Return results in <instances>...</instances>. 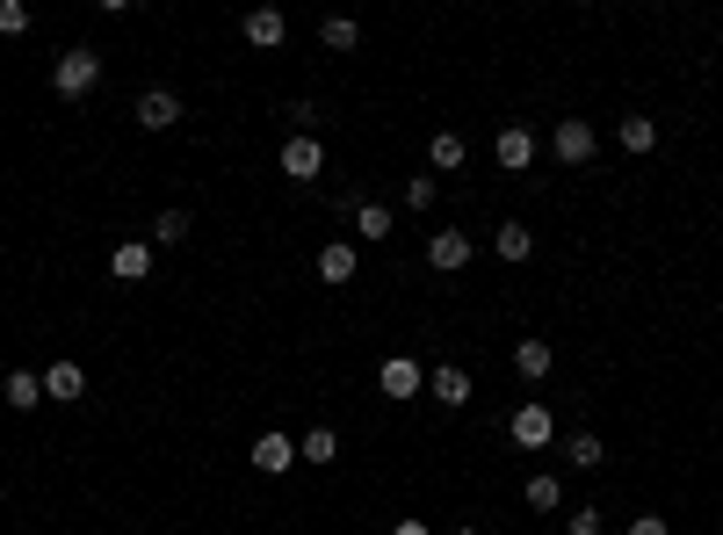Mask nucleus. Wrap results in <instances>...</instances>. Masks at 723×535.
Returning <instances> with one entry per match:
<instances>
[{
    "mask_svg": "<svg viewBox=\"0 0 723 535\" xmlns=\"http://www.w3.org/2000/svg\"><path fill=\"white\" fill-rule=\"evenodd\" d=\"M492 159H500L507 174H529L535 167V131H529V123H507L500 138H492Z\"/></svg>",
    "mask_w": 723,
    "mask_h": 535,
    "instance_id": "6",
    "label": "nucleus"
},
{
    "mask_svg": "<svg viewBox=\"0 0 723 535\" xmlns=\"http://www.w3.org/2000/svg\"><path fill=\"white\" fill-rule=\"evenodd\" d=\"M615 138H622V153H652V145H658V123L652 116H622Z\"/></svg>",
    "mask_w": 723,
    "mask_h": 535,
    "instance_id": "21",
    "label": "nucleus"
},
{
    "mask_svg": "<svg viewBox=\"0 0 723 535\" xmlns=\"http://www.w3.org/2000/svg\"><path fill=\"white\" fill-rule=\"evenodd\" d=\"M427 398H434V405H470V377H464L456 363H442V369L427 377Z\"/></svg>",
    "mask_w": 723,
    "mask_h": 535,
    "instance_id": "13",
    "label": "nucleus"
},
{
    "mask_svg": "<svg viewBox=\"0 0 723 535\" xmlns=\"http://www.w3.org/2000/svg\"><path fill=\"white\" fill-rule=\"evenodd\" d=\"M470 254H478V246H470V232H434V239H427V268H442V276H456Z\"/></svg>",
    "mask_w": 723,
    "mask_h": 535,
    "instance_id": "11",
    "label": "nucleus"
},
{
    "mask_svg": "<svg viewBox=\"0 0 723 535\" xmlns=\"http://www.w3.org/2000/svg\"><path fill=\"white\" fill-rule=\"evenodd\" d=\"M109 276H116V282H145V276H153V239H123L116 254H109Z\"/></svg>",
    "mask_w": 723,
    "mask_h": 535,
    "instance_id": "10",
    "label": "nucleus"
},
{
    "mask_svg": "<svg viewBox=\"0 0 723 535\" xmlns=\"http://www.w3.org/2000/svg\"><path fill=\"white\" fill-rule=\"evenodd\" d=\"M319 44H326V52H355V44H362V30H355L347 15H326V22H319Z\"/></svg>",
    "mask_w": 723,
    "mask_h": 535,
    "instance_id": "25",
    "label": "nucleus"
},
{
    "mask_svg": "<svg viewBox=\"0 0 723 535\" xmlns=\"http://www.w3.org/2000/svg\"><path fill=\"white\" fill-rule=\"evenodd\" d=\"M405 210H434V174H405Z\"/></svg>",
    "mask_w": 723,
    "mask_h": 535,
    "instance_id": "26",
    "label": "nucleus"
},
{
    "mask_svg": "<svg viewBox=\"0 0 723 535\" xmlns=\"http://www.w3.org/2000/svg\"><path fill=\"white\" fill-rule=\"evenodd\" d=\"M319 282H355V246L333 239L326 254H319Z\"/></svg>",
    "mask_w": 723,
    "mask_h": 535,
    "instance_id": "18",
    "label": "nucleus"
},
{
    "mask_svg": "<svg viewBox=\"0 0 723 535\" xmlns=\"http://www.w3.org/2000/svg\"><path fill=\"white\" fill-rule=\"evenodd\" d=\"M341 456V434L333 427H304V442H297V464H333Z\"/></svg>",
    "mask_w": 723,
    "mask_h": 535,
    "instance_id": "16",
    "label": "nucleus"
},
{
    "mask_svg": "<svg viewBox=\"0 0 723 535\" xmlns=\"http://www.w3.org/2000/svg\"><path fill=\"white\" fill-rule=\"evenodd\" d=\"M0 391H8V405H15V413H36V405H44V377H36V369H8V383H0Z\"/></svg>",
    "mask_w": 723,
    "mask_h": 535,
    "instance_id": "14",
    "label": "nucleus"
},
{
    "mask_svg": "<svg viewBox=\"0 0 723 535\" xmlns=\"http://www.w3.org/2000/svg\"><path fill=\"white\" fill-rule=\"evenodd\" d=\"M131 116H138V131H174V123H181V94H174V87H145Z\"/></svg>",
    "mask_w": 723,
    "mask_h": 535,
    "instance_id": "4",
    "label": "nucleus"
},
{
    "mask_svg": "<svg viewBox=\"0 0 723 535\" xmlns=\"http://www.w3.org/2000/svg\"><path fill=\"white\" fill-rule=\"evenodd\" d=\"M565 464H571V470H601V464H608L601 434H571V442H565Z\"/></svg>",
    "mask_w": 723,
    "mask_h": 535,
    "instance_id": "19",
    "label": "nucleus"
},
{
    "mask_svg": "<svg viewBox=\"0 0 723 535\" xmlns=\"http://www.w3.org/2000/svg\"><path fill=\"white\" fill-rule=\"evenodd\" d=\"M550 363H557V355H550L543 341H521V347H514V377H529V383L550 377Z\"/></svg>",
    "mask_w": 723,
    "mask_h": 535,
    "instance_id": "17",
    "label": "nucleus"
},
{
    "mask_svg": "<svg viewBox=\"0 0 723 535\" xmlns=\"http://www.w3.org/2000/svg\"><path fill=\"white\" fill-rule=\"evenodd\" d=\"M189 210H159V218H153V246H181V239H189Z\"/></svg>",
    "mask_w": 723,
    "mask_h": 535,
    "instance_id": "23",
    "label": "nucleus"
},
{
    "mask_svg": "<svg viewBox=\"0 0 723 535\" xmlns=\"http://www.w3.org/2000/svg\"><path fill=\"white\" fill-rule=\"evenodd\" d=\"M521 500H529V506H535V514H557V506H565V484H557V478H550V470H535V478H529V484H521Z\"/></svg>",
    "mask_w": 723,
    "mask_h": 535,
    "instance_id": "15",
    "label": "nucleus"
},
{
    "mask_svg": "<svg viewBox=\"0 0 723 535\" xmlns=\"http://www.w3.org/2000/svg\"><path fill=\"white\" fill-rule=\"evenodd\" d=\"M391 535H434L427 521H391Z\"/></svg>",
    "mask_w": 723,
    "mask_h": 535,
    "instance_id": "30",
    "label": "nucleus"
},
{
    "mask_svg": "<svg viewBox=\"0 0 723 535\" xmlns=\"http://www.w3.org/2000/svg\"><path fill=\"white\" fill-rule=\"evenodd\" d=\"M550 153L565 159V167H586V159L601 153V138H593V123H586V116H565V123L550 131Z\"/></svg>",
    "mask_w": 723,
    "mask_h": 535,
    "instance_id": "3",
    "label": "nucleus"
},
{
    "mask_svg": "<svg viewBox=\"0 0 723 535\" xmlns=\"http://www.w3.org/2000/svg\"><path fill=\"white\" fill-rule=\"evenodd\" d=\"M565 535H608V521H601V506H579V514L565 521Z\"/></svg>",
    "mask_w": 723,
    "mask_h": 535,
    "instance_id": "27",
    "label": "nucleus"
},
{
    "mask_svg": "<svg viewBox=\"0 0 723 535\" xmlns=\"http://www.w3.org/2000/svg\"><path fill=\"white\" fill-rule=\"evenodd\" d=\"M355 232L362 239H391V203H355Z\"/></svg>",
    "mask_w": 723,
    "mask_h": 535,
    "instance_id": "22",
    "label": "nucleus"
},
{
    "mask_svg": "<svg viewBox=\"0 0 723 535\" xmlns=\"http://www.w3.org/2000/svg\"><path fill=\"white\" fill-rule=\"evenodd\" d=\"M420 383H427V377H420L413 355H391V363L377 369V391H383V398H398V405H405V398H420Z\"/></svg>",
    "mask_w": 723,
    "mask_h": 535,
    "instance_id": "7",
    "label": "nucleus"
},
{
    "mask_svg": "<svg viewBox=\"0 0 723 535\" xmlns=\"http://www.w3.org/2000/svg\"><path fill=\"white\" fill-rule=\"evenodd\" d=\"M427 167H434V174L464 167V138H456V131H434V145H427Z\"/></svg>",
    "mask_w": 723,
    "mask_h": 535,
    "instance_id": "24",
    "label": "nucleus"
},
{
    "mask_svg": "<svg viewBox=\"0 0 723 535\" xmlns=\"http://www.w3.org/2000/svg\"><path fill=\"white\" fill-rule=\"evenodd\" d=\"M246 464H254L260 478H282V470H297V442H290V434H260Z\"/></svg>",
    "mask_w": 723,
    "mask_h": 535,
    "instance_id": "8",
    "label": "nucleus"
},
{
    "mask_svg": "<svg viewBox=\"0 0 723 535\" xmlns=\"http://www.w3.org/2000/svg\"><path fill=\"white\" fill-rule=\"evenodd\" d=\"M492 246H500V260H535V232L529 225H500Z\"/></svg>",
    "mask_w": 723,
    "mask_h": 535,
    "instance_id": "20",
    "label": "nucleus"
},
{
    "mask_svg": "<svg viewBox=\"0 0 723 535\" xmlns=\"http://www.w3.org/2000/svg\"><path fill=\"white\" fill-rule=\"evenodd\" d=\"M622 535H672V528H666V521H658V514H637V521H630V528H622Z\"/></svg>",
    "mask_w": 723,
    "mask_h": 535,
    "instance_id": "29",
    "label": "nucleus"
},
{
    "mask_svg": "<svg viewBox=\"0 0 723 535\" xmlns=\"http://www.w3.org/2000/svg\"><path fill=\"white\" fill-rule=\"evenodd\" d=\"M448 535H478V528H470V521H464V528H448Z\"/></svg>",
    "mask_w": 723,
    "mask_h": 535,
    "instance_id": "31",
    "label": "nucleus"
},
{
    "mask_svg": "<svg viewBox=\"0 0 723 535\" xmlns=\"http://www.w3.org/2000/svg\"><path fill=\"white\" fill-rule=\"evenodd\" d=\"M282 36H290V15H282V8H246V44H254V52H276Z\"/></svg>",
    "mask_w": 723,
    "mask_h": 535,
    "instance_id": "9",
    "label": "nucleus"
},
{
    "mask_svg": "<svg viewBox=\"0 0 723 535\" xmlns=\"http://www.w3.org/2000/svg\"><path fill=\"white\" fill-rule=\"evenodd\" d=\"M30 30V8L22 0H0V36H22Z\"/></svg>",
    "mask_w": 723,
    "mask_h": 535,
    "instance_id": "28",
    "label": "nucleus"
},
{
    "mask_svg": "<svg viewBox=\"0 0 723 535\" xmlns=\"http://www.w3.org/2000/svg\"><path fill=\"white\" fill-rule=\"evenodd\" d=\"M52 87L66 94V102H87V94L102 87V52H94V44H73V52H58Z\"/></svg>",
    "mask_w": 723,
    "mask_h": 535,
    "instance_id": "1",
    "label": "nucleus"
},
{
    "mask_svg": "<svg viewBox=\"0 0 723 535\" xmlns=\"http://www.w3.org/2000/svg\"><path fill=\"white\" fill-rule=\"evenodd\" d=\"M44 398H52V405L87 398V369H80V363H52V369H44Z\"/></svg>",
    "mask_w": 723,
    "mask_h": 535,
    "instance_id": "12",
    "label": "nucleus"
},
{
    "mask_svg": "<svg viewBox=\"0 0 723 535\" xmlns=\"http://www.w3.org/2000/svg\"><path fill=\"white\" fill-rule=\"evenodd\" d=\"M507 434H514V449L543 456V449L557 442V413H550V405H514V420H507Z\"/></svg>",
    "mask_w": 723,
    "mask_h": 535,
    "instance_id": "2",
    "label": "nucleus"
},
{
    "mask_svg": "<svg viewBox=\"0 0 723 535\" xmlns=\"http://www.w3.org/2000/svg\"><path fill=\"white\" fill-rule=\"evenodd\" d=\"M282 174H290V181H319V174H326V145L311 138V131H297V138L282 145Z\"/></svg>",
    "mask_w": 723,
    "mask_h": 535,
    "instance_id": "5",
    "label": "nucleus"
}]
</instances>
